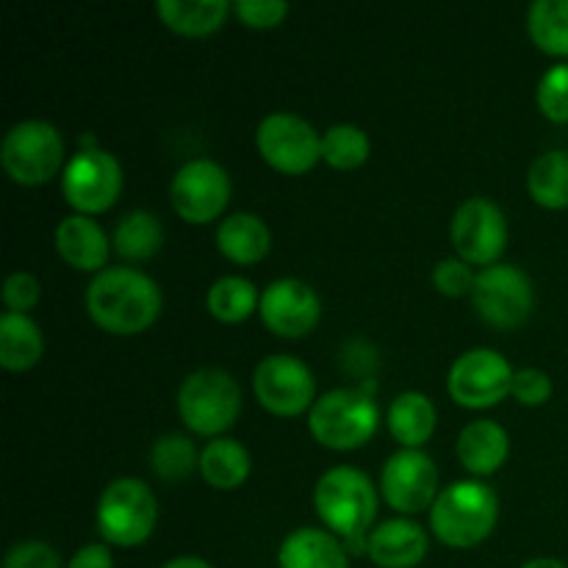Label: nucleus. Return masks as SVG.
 <instances>
[{
  "mask_svg": "<svg viewBox=\"0 0 568 568\" xmlns=\"http://www.w3.org/2000/svg\"><path fill=\"white\" fill-rule=\"evenodd\" d=\"M87 311L103 331L133 336L159 320L161 288L144 272L131 266H109L89 283Z\"/></svg>",
  "mask_w": 568,
  "mask_h": 568,
  "instance_id": "1",
  "label": "nucleus"
},
{
  "mask_svg": "<svg viewBox=\"0 0 568 568\" xmlns=\"http://www.w3.org/2000/svg\"><path fill=\"white\" fill-rule=\"evenodd\" d=\"M316 514L336 536L349 544V549H364L369 544V527L377 516L375 483L353 466H336L325 471L314 488Z\"/></svg>",
  "mask_w": 568,
  "mask_h": 568,
  "instance_id": "2",
  "label": "nucleus"
},
{
  "mask_svg": "<svg viewBox=\"0 0 568 568\" xmlns=\"http://www.w3.org/2000/svg\"><path fill=\"white\" fill-rule=\"evenodd\" d=\"M499 519V499L486 483L458 480L444 488L430 508V527L447 547H477L494 532Z\"/></svg>",
  "mask_w": 568,
  "mask_h": 568,
  "instance_id": "3",
  "label": "nucleus"
},
{
  "mask_svg": "<svg viewBox=\"0 0 568 568\" xmlns=\"http://www.w3.org/2000/svg\"><path fill=\"white\" fill-rule=\"evenodd\" d=\"M381 410L364 388H333L322 394L308 416L311 436L327 449H358L377 433Z\"/></svg>",
  "mask_w": 568,
  "mask_h": 568,
  "instance_id": "4",
  "label": "nucleus"
},
{
  "mask_svg": "<svg viewBox=\"0 0 568 568\" xmlns=\"http://www.w3.org/2000/svg\"><path fill=\"white\" fill-rule=\"evenodd\" d=\"M178 414L197 436H220L242 414V388L227 372L197 369L178 388Z\"/></svg>",
  "mask_w": 568,
  "mask_h": 568,
  "instance_id": "5",
  "label": "nucleus"
},
{
  "mask_svg": "<svg viewBox=\"0 0 568 568\" xmlns=\"http://www.w3.org/2000/svg\"><path fill=\"white\" fill-rule=\"evenodd\" d=\"M159 503L148 483L120 477L109 483L98 503V530L114 547H139L153 532Z\"/></svg>",
  "mask_w": 568,
  "mask_h": 568,
  "instance_id": "6",
  "label": "nucleus"
},
{
  "mask_svg": "<svg viewBox=\"0 0 568 568\" xmlns=\"http://www.w3.org/2000/svg\"><path fill=\"white\" fill-rule=\"evenodd\" d=\"M0 164L22 186L48 183L64 164V139L50 122L22 120L0 144Z\"/></svg>",
  "mask_w": 568,
  "mask_h": 568,
  "instance_id": "7",
  "label": "nucleus"
},
{
  "mask_svg": "<svg viewBox=\"0 0 568 568\" xmlns=\"http://www.w3.org/2000/svg\"><path fill=\"white\" fill-rule=\"evenodd\" d=\"M471 303L483 322L510 331L530 320L532 305H536V288L519 266L491 264L477 272Z\"/></svg>",
  "mask_w": 568,
  "mask_h": 568,
  "instance_id": "8",
  "label": "nucleus"
},
{
  "mask_svg": "<svg viewBox=\"0 0 568 568\" xmlns=\"http://www.w3.org/2000/svg\"><path fill=\"white\" fill-rule=\"evenodd\" d=\"M61 192L67 203L92 216L109 211L122 192V166L109 150H78L61 172Z\"/></svg>",
  "mask_w": 568,
  "mask_h": 568,
  "instance_id": "9",
  "label": "nucleus"
},
{
  "mask_svg": "<svg viewBox=\"0 0 568 568\" xmlns=\"http://www.w3.org/2000/svg\"><path fill=\"white\" fill-rule=\"evenodd\" d=\"M255 144L266 164L288 175H303L322 161V136L308 120L292 111L264 116L255 131Z\"/></svg>",
  "mask_w": 568,
  "mask_h": 568,
  "instance_id": "10",
  "label": "nucleus"
},
{
  "mask_svg": "<svg viewBox=\"0 0 568 568\" xmlns=\"http://www.w3.org/2000/svg\"><path fill=\"white\" fill-rule=\"evenodd\" d=\"M514 375L508 358L497 349L477 347L460 355L447 377L453 399L464 408H491L503 403L514 388Z\"/></svg>",
  "mask_w": 568,
  "mask_h": 568,
  "instance_id": "11",
  "label": "nucleus"
},
{
  "mask_svg": "<svg viewBox=\"0 0 568 568\" xmlns=\"http://www.w3.org/2000/svg\"><path fill=\"white\" fill-rule=\"evenodd\" d=\"M172 209L186 222H211L231 200V178L211 159H192L175 172L170 186Z\"/></svg>",
  "mask_w": 568,
  "mask_h": 568,
  "instance_id": "12",
  "label": "nucleus"
},
{
  "mask_svg": "<svg viewBox=\"0 0 568 568\" xmlns=\"http://www.w3.org/2000/svg\"><path fill=\"white\" fill-rule=\"evenodd\" d=\"M453 244L466 264L491 266L508 244V220L488 197H471L453 216Z\"/></svg>",
  "mask_w": 568,
  "mask_h": 568,
  "instance_id": "13",
  "label": "nucleus"
},
{
  "mask_svg": "<svg viewBox=\"0 0 568 568\" xmlns=\"http://www.w3.org/2000/svg\"><path fill=\"white\" fill-rule=\"evenodd\" d=\"M258 403L275 416H297L314 408L316 383L308 366L292 355H270L253 375Z\"/></svg>",
  "mask_w": 568,
  "mask_h": 568,
  "instance_id": "14",
  "label": "nucleus"
},
{
  "mask_svg": "<svg viewBox=\"0 0 568 568\" xmlns=\"http://www.w3.org/2000/svg\"><path fill=\"white\" fill-rule=\"evenodd\" d=\"M386 503L399 514H419L438 497V469L422 449H399L386 460L381 475Z\"/></svg>",
  "mask_w": 568,
  "mask_h": 568,
  "instance_id": "15",
  "label": "nucleus"
},
{
  "mask_svg": "<svg viewBox=\"0 0 568 568\" xmlns=\"http://www.w3.org/2000/svg\"><path fill=\"white\" fill-rule=\"evenodd\" d=\"M261 320L283 338H300L316 327L322 316L320 294L297 277H281L261 294Z\"/></svg>",
  "mask_w": 568,
  "mask_h": 568,
  "instance_id": "16",
  "label": "nucleus"
},
{
  "mask_svg": "<svg viewBox=\"0 0 568 568\" xmlns=\"http://www.w3.org/2000/svg\"><path fill=\"white\" fill-rule=\"evenodd\" d=\"M427 532L410 519H388L369 532L366 555L381 568H414L425 560Z\"/></svg>",
  "mask_w": 568,
  "mask_h": 568,
  "instance_id": "17",
  "label": "nucleus"
},
{
  "mask_svg": "<svg viewBox=\"0 0 568 568\" xmlns=\"http://www.w3.org/2000/svg\"><path fill=\"white\" fill-rule=\"evenodd\" d=\"M55 250L78 272H103L109 261V236L87 214L64 216L55 227Z\"/></svg>",
  "mask_w": 568,
  "mask_h": 568,
  "instance_id": "18",
  "label": "nucleus"
},
{
  "mask_svg": "<svg viewBox=\"0 0 568 568\" xmlns=\"http://www.w3.org/2000/svg\"><path fill=\"white\" fill-rule=\"evenodd\" d=\"M277 564L281 568H349V552L333 532L300 527L283 538Z\"/></svg>",
  "mask_w": 568,
  "mask_h": 568,
  "instance_id": "19",
  "label": "nucleus"
},
{
  "mask_svg": "<svg viewBox=\"0 0 568 568\" xmlns=\"http://www.w3.org/2000/svg\"><path fill=\"white\" fill-rule=\"evenodd\" d=\"M508 430L497 422L477 419L466 425L458 436V458L471 475H494L508 460Z\"/></svg>",
  "mask_w": 568,
  "mask_h": 568,
  "instance_id": "20",
  "label": "nucleus"
},
{
  "mask_svg": "<svg viewBox=\"0 0 568 568\" xmlns=\"http://www.w3.org/2000/svg\"><path fill=\"white\" fill-rule=\"evenodd\" d=\"M216 247L236 264H258L272 247V233L266 222L255 214H231L216 227Z\"/></svg>",
  "mask_w": 568,
  "mask_h": 568,
  "instance_id": "21",
  "label": "nucleus"
},
{
  "mask_svg": "<svg viewBox=\"0 0 568 568\" xmlns=\"http://www.w3.org/2000/svg\"><path fill=\"white\" fill-rule=\"evenodd\" d=\"M44 353V336L37 322L26 314L6 311L0 316V364L9 372H26L39 364Z\"/></svg>",
  "mask_w": 568,
  "mask_h": 568,
  "instance_id": "22",
  "label": "nucleus"
},
{
  "mask_svg": "<svg viewBox=\"0 0 568 568\" xmlns=\"http://www.w3.org/2000/svg\"><path fill=\"white\" fill-rule=\"evenodd\" d=\"M388 430L399 444H405V449H419L430 442L436 430V408L430 397L419 392L399 394L388 408Z\"/></svg>",
  "mask_w": 568,
  "mask_h": 568,
  "instance_id": "23",
  "label": "nucleus"
},
{
  "mask_svg": "<svg viewBox=\"0 0 568 568\" xmlns=\"http://www.w3.org/2000/svg\"><path fill=\"white\" fill-rule=\"evenodd\" d=\"M200 475L222 491L239 488L250 477V453L233 438H214L200 453Z\"/></svg>",
  "mask_w": 568,
  "mask_h": 568,
  "instance_id": "24",
  "label": "nucleus"
},
{
  "mask_svg": "<svg viewBox=\"0 0 568 568\" xmlns=\"http://www.w3.org/2000/svg\"><path fill=\"white\" fill-rule=\"evenodd\" d=\"M227 0H159L155 11L166 28L186 37H205L216 31L227 17Z\"/></svg>",
  "mask_w": 568,
  "mask_h": 568,
  "instance_id": "25",
  "label": "nucleus"
},
{
  "mask_svg": "<svg viewBox=\"0 0 568 568\" xmlns=\"http://www.w3.org/2000/svg\"><path fill=\"white\" fill-rule=\"evenodd\" d=\"M164 244V227L150 211H128L114 227V250L128 261H148Z\"/></svg>",
  "mask_w": 568,
  "mask_h": 568,
  "instance_id": "26",
  "label": "nucleus"
},
{
  "mask_svg": "<svg viewBox=\"0 0 568 568\" xmlns=\"http://www.w3.org/2000/svg\"><path fill=\"white\" fill-rule=\"evenodd\" d=\"M527 189L530 197L544 209H568V153L566 150H549L532 161L527 172Z\"/></svg>",
  "mask_w": 568,
  "mask_h": 568,
  "instance_id": "27",
  "label": "nucleus"
},
{
  "mask_svg": "<svg viewBox=\"0 0 568 568\" xmlns=\"http://www.w3.org/2000/svg\"><path fill=\"white\" fill-rule=\"evenodd\" d=\"M532 42L549 55H568V0H536L527 11Z\"/></svg>",
  "mask_w": 568,
  "mask_h": 568,
  "instance_id": "28",
  "label": "nucleus"
},
{
  "mask_svg": "<svg viewBox=\"0 0 568 568\" xmlns=\"http://www.w3.org/2000/svg\"><path fill=\"white\" fill-rule=\"evenodd\" d=\"M258 305V292L242 275H225L209 288V311L214 314V320L227 322V325L247 320Z\"/></svg>",
  "mask_w": 568,
  "mask_h": 568,
  "instance_id": "29",
  "label": "nucleus"
},
{
  "mask_svg": "<svg viewBox=\"0 0 568 568\" xmlns=\"http://www.w3.org/2000/svg\"><path fill=\"white\" fill-rule=\"evenodd\" d=\"M150 466H153V471L161 480H186L194 471V466H200V455L194 449L192 438L170 433V436H161L153 444V449H150Z\"/></svg>",
  "mask_w": 568,
  "mask_h": 568,
  "instance_id": "30",
  "label": "nucleus"
},
{
  "mask_svg": "<svg viewBox=\"0 0 568 568\" xmlns=\"http://www.w3.org/2000/svg\"><path fill=\"white\" fill-rule=\"evenodd\" d=\"M369 136L358 125H333L322 136V161L336 170H355L369 159Z\"/></svg>",
  "mask_w": 568,
  "mask_h": 568,
  "instance_id": "31",
  "label": "nucleus"
},
{
  "mask_svg": "<svg viewBox=\"0 0 568 568\" xmlns=\"http://www.w3.org/2000/svg\"><path fill=\"white\" fill-rule=\"evenodd\" d=\"M538 109L547 120L568 122V64H555L538 81Z\"/></svg>",
  "mask_w": 568,
  "mask_h": 568,
  "instance_id": "32",
  "label": "nucleus"
},
{
  "mask_svg": "<svg viewBox=\"0 0 568 568\" xmlns=\"http://www.w3.org/2000/svg\"><path fill=\"white\" fill-rule=\"evenodd\" d=\"M475 277L471 275L469 264L464 258H444L438 261L436 270H433V283L442 294L447 297H464V294H471L475 288Z\"/></svg>",
  "mask_w": 568,
  "mask_h": 568,
  "instance_id": "33",
  "label": "nucleus"
},
{
  "mask_svg": "<svg viewBox=\"0 0 568 568\" xmlns=\"http://www.w3.org/2000/svg\"><path fill=\"white\" fill-rule=\"evenodd\" d=\"M3 568H61V558L44 541H22L9 549Z\"/></svg>",
  "mask_w": 568,
  "mask_h": 568,
  "instance_id": "34",
  "label": "nucleus"
},
{
  "mask_svg": "<svg viewBox=\"0 0 568 568\" xmlns=\"http://www.w3.org/2000/svg\"><path fill=\"white\" fill-rule=\"evenodd\" d=\"M233 9L250 28H275L288 14V3L283 0H236Z\"/></svg>",
  "mask_w": 568,
  "mask_h": 568,
  "instance_id": "35",
  "label": "nucleus"
},
{
  "mask_svg": "<svg viewBox=\"0 0 568 568\" xmlns=\"http://www.w3.org/2000/svg\"><path fill=\"white\" fill-rule=\"evenodd\" d=\"M510 394H514L516 399H519L521 405H544L549 397H552V381H549L547 372L541 369H519L514 375V388H510Z\"/></svg>",
  "mask_w": 568,
  "mask_h": 568,
  "instance_id": "36",
  "label": "nucleus"
},
{
  "mask_svg": "<svg viewBox=\"0 0 568 568\" xmlns=\"http://www.w3.org/2000/svg\"><path fill=\"white\" fill-rule=\"evenodd\" d=\"M39 294H42V286H39V281L31 272H14L3 286V303L14 314H26V311H31L39 303Z\"/></svg>",
  "mask_w": 568,
  "mask_h": 568,
  "instance_id": "37",
  "label": "nucleus"
},
{
  "mask_svg": "<svg viewBox=\"0 0 568 568\" xmlns=\"http://www.w3.org/2000/svg\"><path fill=\"white\" fill-rule=\"evenodd\" d=\"M67 568H114V560H111L109 547H103V544H87V547H81L72 555Z\"/></svg>",
  "mask_w": 568,
  "mask_h": 568,
  "instance_id": "38",
  "label": "nucleus"
},
{
  "mask_svg": "<svg viewBox=\"0 0 568 568\" xmlns=\"http://www.w3.org/2000/svg\"><path fill=\"white\" fill-rule=\"evenodd\" d=\"M161 568H214V566L205 564L203 558H192V555H186V558H175V560H170V564H164Z\"/></svg>",
  "mask_w": 568,
  "mask_h": 568,
  "instance_id": "39",
  "label": "nucleus"
},
{
  "mask_svg": "<svg viewBox=\"0 0 568 568\" xmlns=\"http://www.w3.org/2000/svg\"><path fill=\"white\" fill-rule=\"evenodd\" d=\"M521 568H568V566L560 564V560H555V558H536V560H527Z\"/></svg>",
  "mask_w": 568,
  "mask_h": 568,
  "instance_id": "40",
  "label": "nucleus"
}]
</instances>
